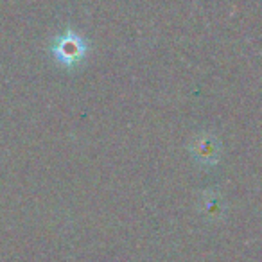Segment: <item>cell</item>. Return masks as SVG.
Here are the masks:
<instances>
[{"label": "cell", "mask_w": 262, "mask_h": 262, "mask_svg": "<svg viewBox=\"0 0 262 262\" xmlns=\"http://www.w3.org/2000/svg\"><path fill=\"white\" fill-rule=\"evenodd\" d=\"M194 153H196V157L200 158L201 162H205V164H210L214 165V162H217L219 158V149L217 146H215V142L212 139H208V137H203V139H200L196 144H194Z\"/></svg>", "instance_id": "7a4b0ae2"}, {"label": "cell", "mask_w": 262, "mask_h": 262, "mask_svg": "<svg viewBox=\"0 0 262 262\" xmlns=\"http://www.w3.org/2000/svg\"><path fill=\"white\" fill-rule=\"evenodd\" d=\"M51 52L59 67H63V69H76L86 58L88 45L79 34L69 31V33L56 38L51 47Z\"/></svg>", "instance_id": "6da1fadb"}]
</instances>
